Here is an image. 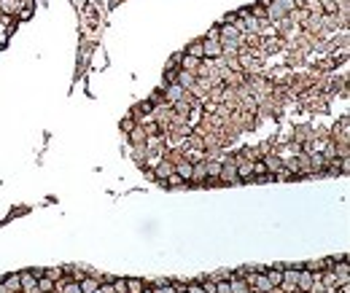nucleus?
I'll return each instance as SVG.
<instances>
[{
    "label": "nucleus",
    "mask_w": 350,
    "mask_h": 293,
    "mask_svg": "<svg viewBox=\"0 0 350 293\" xmlns=\"http://www.w3.org/2000/svg\"><path fill=\"white\" fill-rule=\"evenodd\" d=\"M216 290H219V293H232V290H229V282H219Z\"/></svg>",
    "instance_id": "nucleus-24"
},
{
    "label": "nucleus",
    "mask_w": 350,
    "mask_h": 293,
    "mask_svg": "<svg viewBox=\"0 0 350 293\" xmlns=\"http://www.w3.org/2000/svg\"><path fill=\"white\" fill-rule=\"evenodd\" d=\"M62 293H81L78 282H62Z\"/></svg>",
    "instance_id": "nucleus-18"
},
{
    "label": "nucleus",
    "mask_w": 350,
    "mask_h": 293,
    "mask_svg": "<svg viewBox=\"0 0 350 293\" xmlns=\"http://www.w3.org/2000/svg\"><path fill=\"white\" fill-rule=\"evenodd\" d=\"M124 290L127 293H143V282L140 280H124Z\"/></svg>",
    "instance_id": "nucleus-11"
},
{
    "label": "nucleus",
    "mask_w": 350,
    "mask_h": 293,
    "mask_svg": "<svg viewBox=\"0 0 350 293\" xmlns=\"http://www.w3.org/2000/svg\"><path fill=\"white\" fill-rule=\"evenodd\" d=\"M264 164H267V169H280V162H278L275 156H267V162H264Z\"/></svg>",
    "instance_id": "nucleus-22"
},
{
    "label": "nucleus",
    "mask_w": 350,
    "mask_h": 293,
    "mask_svg": "<svg viewBox=\"0 0 350 293\" xmlns=\"http://www.w3.org/2000/svg\"><path fill=\"white\" fill-rule=\"evenodd\" d=\"M291 8H294V0H272V3H267V16L280 19V16H286Z\"/></svg>",
    "instance_id": "nucleus-1"
},
{
    "label": "nucleus",
    "mask_w": 350,
    "mask_h": 293,
    "mask_svg": "<svg viewBox=\"0 0 350 293\" xmlns=\"http://www.w3.org/2000/svg\"><path fill=\"white\" fill-rule=\"evenodd\" d=\"M251 282H253V285H256L259 290H272V282L267 280V275H259V277H253Z\"/></svg>",
    "instance_id": "nucleus-10"
},
{
    "label": "nucleus",
    "mask_w": 350,
    "mask_h": 293,
    "mask_svg": "<svg viewBox=\"0 0 350 293\" xmlns=\"http://www.w3.org/2000/svg\"><path fill=\"white\" fill-rule=\"evenodd\" d=\"M237 178H240V181H248V178H253V164H240V167H237Z\"/></svg>",
    "instance_id": "nucleus-12"
},
{
    "label": "nucleus",
    "mask_w": 350,
    "mask_h": 293,
    "mask_svg": "<svg viewBox=\"0 0 350 293\" xmlns=\"http://www.w3.org/2000/svg\"><path fill=\"white\" fill-rule=\"evenodd\" d=\"M224 49H221V43L219 41H205L202 43V56H219Z\"/></svg>",
    "instance_id": "nucleus-5"
},
{
    "label": "nucleus",
    "mask_w": 350,
    "mask_h": 293,
    "mask_svg": "<svg viewBox=\"0 0 350 293\" xmlns=\"http://www.w3.org/2000/svg\"><path fill=\"white\" fill-rule=\"evenodd\" d=\"M226 183H240V178H237V164L234 162H226V164H221V172H219Z\"/></svg>",
    "instance_id": "nucleus-2"
},
{
    "label": "nucleus",
    "mask_w": 350,
    "mask_h": 293,
    "mask_svg": "<svg viewBox=\"0 0 350 293\" xmlns=\"http://www.w3.org/2000/svg\"><path fill=\"white\" fill-rule=\"evenodd\" d=\"M162 183H167L170 188H175V186H181V183H183V178H181V175H175V172H173V175H167V178H165V181H162Z\"/></svg>",
    "instance_id": "nucleus-14"
},
{
    "label": "nucleus",
    "mask_w": 350,
    "mask_h": 293,
    "mask_svg": "<svg viewBox=\"0 0 350 293\" xmlns=\"http://www.w3.org/2000/svg\"><path fill=\"white\" fill-rule=\"evenodd\" d=\"M51 288H54V282H51L49 277H41V282H38V290H41V293H51Z\"/></svg>",
    "instance_id": "nucleus-15"
},
{
    "label": "nucleus",
    "mask_w": 350,
    "mask_h": 293,
    "mask_svg": "<svg viewBox=\"0 0 350 293\" xmlns=\"http://www.w3.org/2000/svg\"><path fill=\"white\" fill-rule=\"evenodd\" d=\"M315 275L310 269H305V272H299V280H297V288L299 290H313V285H315Z\"/></svg>",
    "instance_id": "nucleus-3"
},
{
    "label": "nucleus",
    "mask_w": 350,
    "mask_h": 293,
    "mask_svg": "<svg viewBox=\"0 0 350 293\" xmlns=\"http://www.w3.org/2000/svg\"><path fill=\"white\" fill-rule=\"evenodd\" d=\"M186 293H205V288H202V285H189Z\"/></svg>",
    "instance_id": "nucleus-27"
},
{
    "label": "nucleus",
    "mask_w": 350,
    "mask_h": 293,
    "mask_svg": "<svg viewBox=\"0 0 350 293\" xmlns=\"http://www.w3.org/2000/svg\"><path fill=\"white\" fill-rule=\"evenodd\" d=\"M78 288H81V293H94L100 288V282L97 280H92V277H87V280H81L78 282Z\"/></svg>",
    "instance_id": "nucleus-9"
},
{
    "label": "nucleus",
    "mask_w": 350,
    "mask_h": 293,
    "mask_svg": "<svg viewBox=\"0 0 350 293\" xmlns=\"http://www.w3.org/2000/svg\"><path fill=\"white\" fill-rule=\"evenodd\" d=\"M192 167H194V164H189V162H181V164L175 167V175H181L183 181L189 183V181H192Z\"/></svg>",
    "instance_id": "nucleus-8"
},
{
    "label": "nucleus",
    "mask_w": 350,
    "mask_h": 293,
    "mask_svg": "<svg viewBox=\"0 0 350 293\" xmlns=\"http://www.w3.org/2000/svg\"><path fill=\"white\" fill-rule=\"evenodd\" d=\"M186 54H189V56H194V60H202V43H192Z\"/></svg>",
    "instance_id": "nucleus-13"
},
{
    "label": "nucleus",
    "mask_w": 350,
    "mask_h": 293,
    "mask_svg": "<svg viewBox=\"0 0 350 293\" xmlns=\"http://www.w3.org/2000/svg\"><path fill=\"white\" fill-rule=\"evenodd\" d=\"M229 290H232V293H245L243 280H234V282H229Z\"/></svg>",
    "instance_id": "nucleus-19"
},
{
    "label": "nucleus",
    "mask_w": 350,
    "mask_h": 293,
    "mask_svg": "<svg viewBox=\"0 0 350 293\" xmlns=\"http://www.w3.org/2000/svg\"><path fill=\"white\" fill-rule=\"evenodd\" d=\"M167 102H181L183 100V86L178 81H173V83H167Z\"/></svg>",
    "instance_id": "nucleus-4"
},
{
    "label": "nucleus",
    "mask_w": 350,
    "mask_h": 293,
    "mask_svg": "<svg viewBox=\"0 0 350 293\" xmlns=\"http://www.w3.org/2000/svg\"><path fill=\"white\" fill-rule=\"evenodd\" d=\"M181 62H183V68H186V70H194V68H197V62H200V60H194V56L183 54V56H181Z\"/></svg>",
    "instance_id": "nucleus-16"
},
{
    "label": "nucleus",
    "mask_w": 350,
    "mask_h": 293,
    "mask_svg": "<svg viewBox=\"0 0 350 293\" xmlns=\"http://www.w3.org/2000/svg\"><path fill=\"white\" fill-rule=\"evenodd\" d=\"M205 172H210V175H219V172H221V164H216V162L205 164Z\"/></svg>",
    "instance_id": "nucleus-20"
},
{
    "label": "nucleus",
    "mask_w": 350,
    "mask_h": 293,
    "mask_svg": "<svg viewBox=\"0 0 350 293\" xmlns=\"http://www.w3.org/2000/svg\"><path fill=\"white\" fill-rule=\"evenodd\" d=\"M324 8H326V14H334L337 11V0H324Z\"/></svg>",
    "instance_id": "nucleus-23"
},
{
    "label": "nucleus",
    "mask_w": 350,
    "mask_h": 293,
    "mask_svg": "<svg viewBox=\"0 0 350 293\" xmlns=\"http://www.w3.org/2000/svg\"><path fill=\"white\" fill-rule=\"evenodd\" d=\"M156 293H175V288H173V285H159Z\"/></svg>",
    "instance_id": "nucleus-26"
},
{
    "label": "nucleus",
    "mask_w": 350,
    "mask_h": 293,
    "mask_svg": "<svg viewBox=\"0 0 350 293\" xmlns=\"http://www.w3.org/2000/svg\"><path fill=\"white\" fill-rule=\"evenodd\" d=\"M173 172H175V167L170 164V162H162V159H159V167H156V172H154L159 181H165V178H167V175H173Z\"/></svg>",
    "instance_id": "nucleus-6"
},
{
    "label": "nucleus",
    "mask_w": 350,
    "mask_h": 293,
    "mask_svg": "<svg viewBox=\"0 0 350 293\" xmlns=\"http://www.w3.org/2000/svg\"><path fill=\"white\" fill-rule=\"evenodd\" d=\"M253 175H259L261 181H264V175H267V164H264V162H256V164H253Z\"/></svg>",
    "instance_id": "nucleus-17"
},
{
    "label": "nucleus",
    "mask_w": 350,
    "mask_h": 293,
    "mask_svg": "<svg viewBox=\"0 0 350 293\" xmlns=\"http://www.w3.org/2000/svg\"><path fill=\"white\" fill-rule=\"evenodd\" d=\"M302 3H305V0H294V6H302Z\"/></svg>",
    "instance_id": "nucleus-28"
},
{
    "label": "nucleus",
    "mask_w": 350,
    "mask_h": 293,
    "mask_svg": "<svg viewBox=\"0 0 350 293\" xmlns=\"http://www.w3.org/2000/svg\"><path fill=\"white\" fill-rule=\"evenodd\" d=\"M221 38V27H213V30H207V41H219Z\"/></svg>",
    "instance_id": "nucleus-21"
},
{
    "label": "nucleus",
    "mask_w": 350,
    "mask_h": 293,
    "mask_svg": "<svg viewBox=\"0 0 350 293\" xmlns=\"http://www.w3.org/2000/svg\"><path fill=\"white\" fill-rule=\"evenodd\" d=\"M297 280H299V272H283V280H280V285H286V288H294L297 290Z\"/></svg>",
    "instance_id": "nucleus-7"
},
{
    "label": "nucleus",
    "mask_w": 350,
    "mask_h": 293,
    "mask_svg": "<svg viewBox=\"0 0 350 293\" xmlns=\"http://www.w3.org/2000/svg\"><path fill=\"white\" fill-rule=\"evenodd\" d=\"M148 110H151V102H143V105L135 108V113H148Z\"/></svg>",
    "instance_id": "nucleus-25"
}]
</instances>
